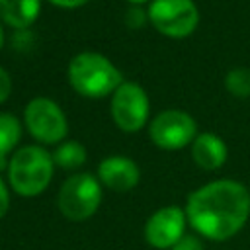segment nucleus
<instances>
[{"label":"nucleus","instance_id":"4","mask_svg":"<svg viewBox=\"0 0 250 250\" xmlns=\"http://www.w3.org/2000/svg\"><path fill=\"white\" fill-rule=\"evenodd\" d=\"M102 203V184L98 176L80 172L70 176L59 189L57 205L68 221L90 219Z\"/></svg>","mask_w":250,"mask_h":250},{"label":"nucleus","instance_id":"13","mask_svg":"<svg viewBox=\"0 0 250 250\" xmlns=\"http://www.w3.org/2000/svg\"><path fill=\"white\" fill-rule=\"evenodd\" d=\"M21 139V123L12 113H0V168L8 154H14L18 143Z\"/></svg>","mask_w":250,"mask_h":250},{"label":"nucleus","instance_id":"10","mask_svg":"<svg viewBox=\"0 0 250 250\" xmlns=\"http://www.w3.org/2000/svg\"><path fill=\"white\" fill-rule=\"evenodd\" d=\"M98 180L111 191L125 193L139 184L141 170L137 162L127 156H107L98 166Z\"/></svg>","mask_w":250,"mask_h":250},{"label":"nucleus","instance_id":"17","mask_svg":"<svg viewBox=\"0 0 250 250\" xmlns=\"http://www.w3.org/2000/svg\"><path fill=\"white\" fill-rule=\"evenodd\" d=\"M170 250H203V244H201V240H199L197 236H193V234H184Z\"/></svg>","mask_w":250,"mask_h":250},{"label":"nucleus","instance_id":"22","mask_svg":"<svg viewBox=\"0 0 250 250\" xmlns=\"http://www.w3.org/2000/svg\"><path fill=\"white\" fill-rule=\"evenodd\" d=\"M131 6H141V4H145V2H148V0H127Z\"/></svg>","mask_w":250,"mask_h":250},{"label":"nucleus","instance_id":"2","mask_svg":"<svg viewBox=\"0 0 250 250\" xmlns=\"http://www.w3.org/2000/svg\"><path fill=\"white\" fill-rule=\"evenodd\" d=\"M68 82L80 96L96 100L111 96L123 82V74L105 55L84 51L68 62Z\"/></svg>","mask_w":250,"mask_h":250},{"label":"nucleus","instance_id":"21","mask_svg":"<svg viewBox=\"0 0 250 250\" xmlns=\"http://www.w3.org/2000/svg\"><path fill=\"white\" fill-rule=\"evenodd\" d=\"M2 45H4V23L0 21V49H2Z\"/></svg>","mask_w":250,"mask_h":250},{"label":"nucleus","instance_id":"11","mask_svg":"<svg viewBox=\"0 0 250 250\" xmlns=\"http://www.w3.org/2000/svg\"><path fill=\"white\" fill-rule=\"evenodd\" d=\"M189 146L193 162L203 170H219L227 160V145L215 133H199Z\"/></svg>","mask_w":250,"mask_h":250},{"label":"nucleus","instance_id":"6","mask_svg":"<svg viewBox=\"0 0 250 250\" xmlns=\"http://www.w3.org/2000/svg\"><path fill=\"white\" fill-rule=\"evenodd\" d=\"M23 123L29 135L41 145H59L68 131L64 111L57 102L45 96H37L27 102Z\"/></svg>","mask_w":250,"mask_h":250},{"label":"nucleus","instance_id":"12","mask_svg":"<svg viewBox=\"0 0 250 250\" xmlns=\"http://www.w3.org/2000/svg\"><path fill=\"white\" fill-rule=\"evenodd\" d=\"M41 12V0H0V21L14 29H27Z\"/></svg>","mask_w":250,"mask_h":250},{"label":"nucleus","instance_id":"9","mask_svg":"<svg viewBox=\"0 0 250 250\" xmlns=\"http://www.w3.org/2000/svg\"><path fill=\"white\" fill-rule=\"evenodd\" d=\"M186 209L176 205L160 207L148 217L145 225V240L158 250L172 248L186 234Z\"/></svg>","mask_w":250,"mask_h":250},{"label":"nucleus","instance_id":"15","mask_svg":"<svg viewBox=\"0 0 250 250\" xmlns=\"http://www.w3.org/2000/svg\"><path fill=\"white\" fill-rule=\"evenodd\" d=\"M225 88L236 98H248L250 96V68L236 66L229 70V74L225 76Z\"/></svg>","mask_w":250,"mask_h":250},{"label":"nucleus","instance_id":"7","mask_svg":"<svg viewBox=\"0 0 250 250\" xmlns=\"http://www.w3.org/2000/svg\"><path fill=\"white\" fill-rule=\"evenodd\" d=\"M109 111L113 117V123L123 133H137L146 125L148 119V96L145 88L137 82L123 80L117 90L111 94Z\"/></svg>","mask_w":250,"mask_h":250},{"label":"nucleus","instance_id":"18","mask_svg":"<svg viewBox=\"0 0 250 250\" xmlns=\"http://www.w3.org/2000/svg\"><path fill=\"white\" fill-rule=\"evenodd\" d=\"M10 92H12V78H10L8 70H4L0 66V104H4L8 100Z\"/></svg>","mask_w":250,"mask_h":250},{"label":"nucleus","instance_id":"3","mask_svg":"<svg viewBox=\"0 0 250 250\" xmlns=\"http://www.w3.org/2000/svg\"><path fill=\"white\" fill-rule=\"evenodd\" d=\"M53 172V154L39 145H27L18 148L8 162L10 188L21 197H35L45 191L51 184Z\"/></svg>","mask_w":250,"mask_h":250},{"label":"nucleus","instance_id":"19","mask_svg":"<svg viewBox=\"0 0 250 250\" xmlns=\"http://www.w3.org/2000/svg\"><path fill=\"white\" fill-rule=\"evenodd\" d=\"M10 209V191H8V186L4 184V180L0 178V221L6 217Z\"/></svg>","mask_w":250,"mask_h":250},{"label":"nucleus","instance_id":"16","mask_svg":"<svg viewBox=\"0 0 250 250\" xmlns=\"http://www.w3.org/2000/svg\"><path fill=\"white\" fill-rule=\"evenodd\" d=\"M146 20H148V14L141 6H131L125 14V23H127V27H133V29L143 27L146 23Z\"/></svg>","mask_w":250,"mask_h":250},{"label":"nucleus","instance_id":"8","mask_svg":"<svg viewBox=\"0 0 250 250\" xmlns=\"http://www.w3.org/2000/svg\"><path fill=\"white\" fill-rule=\"evenodd\" d=\"M152 143L162 150H180L193 143L197 137L195 119L182 109L160 111L148 125Z\"/></svg>","mask_w":250,"mask_h":250},{"label":"nucleus","instance_id":"20","mask_svg":"<svg viewBox=\"0 0 250 250\" xmlns=\"http://www.w3.org/2000/svg\"><path fill=\"white\" fill-rule=\"evenodd\" d=\"M51 4H55V6H59V8H80V6H84L86 2H90V0H49Z\"/></svg>","mask_w":250,"mask_h":250},{"label":"nucleus","instance_id":"1","mask_svg":"<svg viewBox=\"0 0 250 250\" xmlns=\"http://www.w3.org/2000/svg\"><path fill=\"white\" fill-rule=\"evenodd\" d=\"M250 215V191L234 180H215L189 193L188 223L209 240L234 236Z\"/></svg>","mask_w":250,"mask_h":250},{"label":"nucleus","instance_id":"14","mask_svg":"<svg viewBox=\"0 0 250 250\" xmlns=\"http://www.w3.org/2000/svg\"><path fill=\"white\" fill-rule=\"evenodd\" d=\"M53 154V162L55 166L62 168V170H76L84 164L86 160V148L82 143L78 141H64L59 143L57 148L51 152Z\"/></svg>","mask_w":250,"mask_h":250},{"label":"nucleus","instance_id":"5","mask_svg":"<svg viewBox=\"0 0 250 250\" xmlns=\"http://www.w3.org/2000/svg\"><path fill=\"white\" fill-rule=\"evenodd\" d=\"M146 14L152 27L172 39L191 35L199 23V10L193 0H152Z\"/></svg>","mask_w":250,"mask_h":250}]
</instances>
